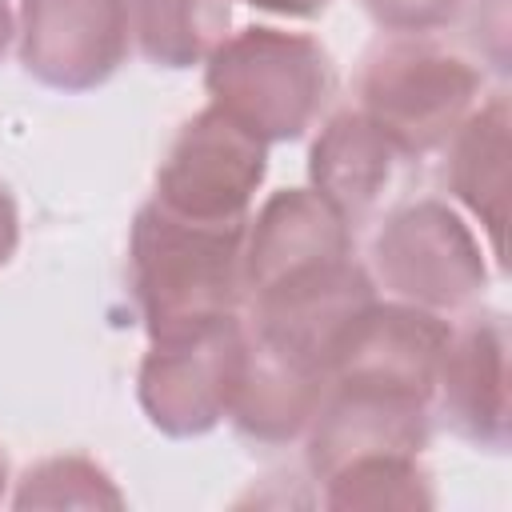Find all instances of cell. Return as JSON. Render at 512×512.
I'll return each instance as SVG.
<instances>
[{
    "label": "cell",
    "instance_id": "1",
    "mask_svg": "<svg viewBox=\"0 0 512 512\" xmlns=\"http://www.w3.org/2000/svg\"><path fill=\"white\" fill-rule=\"evenodd\" d=\"M244 232L168 212L160 200L140 204L128 232V288L148 340L240 312L244 304Z\"/></svg>",
    "mask_w": 512,
    "mask_h": 512
},
{
    "label": "cell",
    "instance_id": "13",
    "mask_svg": "<svg viewBox=\"0 0 512 512\" xmlns=\"http://www.w3.org/2000/svg\"><path fill=\"white\" fill-rule=\"evenodd\" d=\"M324 384L328 380L320 372H308V368L260 348L248 336V360H244V376H240L228 420L252 444H264V448L292 444L304 436V428L324 396Z\"/></svg>",
    "mask_w": 512,
    "mask_h": 512
},
{
    "label": "cell",
    "instance_id": "9",
    "mask_svg": "<svg viewBox=\"0 0 512 512\" xmlns=\"http://www.w3.org/2000/svg\"><path fill=\"white\" fill-rule=\"evenodd\" d=\"M444 424L484 448H508V320L504 312H476L452 328L436 372V396Z\"/></svg>",
    "mask_w": 512,
    "mask_h": 512
},
{
    "label": "cell",
    "instance_id": "15",
    "mask_svg": "<svg viewBox=\"0 0 512 512\" xmlns=\"http://www.w3.org/2000/svg\"><path fill=\"white\" fill-rule=\"evenodd\" d=\"M324 504L336 512H352V508H432L436 492H432V476L420 464V456H364L352 460L336 472H328L324 480Z\"/></svg>",
    "mask_w": 512,
    "mask_h": 512
},
{
    "label": "cell",
    "instance_id": "18",
    "mask_svg": "<svg viewBox=\"0 0 512 512\" xmlns=\"http://www.w3.org/2000/svg\"><path fill=\"white\" fill-rule=\"evenodd\" d=\"M20 244V212H16V196L8 192V184L0 180V268L16 256Z\"/></svg>",
    "mask_w": 512,
    "mask_h": 512
},
{
    "label": "cell",
    "instance_id": "5",
    "mask_svg": "<svg viewBox=\"0 0 512 512\" xmlns=\"http://www.w3.org/2000/svg\"><path fill=\"white\" fill-rule=\"evenodd\" d=\"M372 272L404 304L452 312L488 284L476 232L444 200H412L384 216L372 236Z\"/></svg>",
    "mask_w": 512,
    "mask_h": 512
},
{
    "label": "cell",
    "instance_id": "6",
    "mask_svg": "<svg viewBox=\"0 0 512 512\" xmlns=\"http://www.w3.org/2000/svg\"><path fill=\"white\" fill-rule=\"evenodd\" d=\"M268 176V144L236 124L216 104L200 108L180 124L168 156L156 168V192L168 212L204 220V224H236L248 220L252 196Z\"/></svg>",
    "mask_w": 512,
    "mask_h": 512
},
{
    "label": "cell",
    "instance_id": "16",
    "mask_svg": "<svg viewBox=\"0 0 512 512\" xmlns=\"http://www.w3.org/2000/svg\"><path fill=\"white\" fill-rule=\"evenodd\" d=\"M12 508H124V492L96 460L68 452L32 464L16 484Z\"/></svg>",
    "mask_w": 512,
    "mask_h": 512
},
{
    "label": "cell",
    "instance_id": "20",
    "mask_svg": "<svg viewBox=\"0 0 512 512\" xmlns=\"http://www.w3.org/2000/svg\"><path fill=\"white\" fill-rule=\"evenodd\" d=\"M12 36H16V16H12V4H8V0H0V56L8 52Z\"/></svg>",
    "mask_w": 512,
    "mask_h": 512
},
{
    "label": "cell",
    "instance_id": "7",
    "mask_svg": "<svg viewBox=\"0 0 512 512\" xmlns=\"http://www.w3.org/2000/svg\"><path fill=\"white\" fill-rule=\"evenodd\" d=\"M432 396L364 376H332L304 428L312 480L364 456H420L432 436Z\"/></svg>",
    "mask_w": 512,
    "mask_h": 512
},
{
    "label": "cell",
    "instance_id": "21",
    "mask_svg": "<svg viewBox=\"0 0 512 512\" xmlns=\"http://www.w3.org/2000/svg\"><path fill=\"white\" fill-rule=\"evenodd\" d=\"M4 488H8V460H4V452H0V500H4Z\"/></svg>",
    "mask_w": 512,
    "mask_h": 512
},
{
    "label": "cell",
    "instance_id": "3",
    "mask_svg": "<svg viewBox=\"0 0 512 512\" xmlns=\"http://www.w3.org/2000/svg\"><path fill=\"white\" fill-rule=\"evenodd\" d=\"M484 72L428 36L376 44L356 76L360 112L384 128L400 156H428L476 108Z\"/></svg>",
    "mask_w": 512,
    "mask_h": 512
},
{
    "label": "cell",
    "instance_id": "4",
    "mask_svg": "<svg viewBox=\"0 0 512 512\" xmlns=\"http://www.w3.org/2000/svg\"><path fill=\"white\" fill-rule=\"evenodd\" d=\"M248 360V324L240 312L148 340L136 376V400L152 428L188 440L212 432L236 400Z\"/></svg>",
    "mask_w": 512,
    "mask_h": 512
},
{
    "label": "cell",
    "instance_id": "12",
    "mask_svg": "<svg viewBox=\"0 0 512 512\" xmlns=\"http://www.w3.org/2000/svg\"><path fill=\"white\" fill-rule=\"evenodd\" d=\"M448 188L488 232L496 264H504L508 224V96L492 92L448 136Z\"/></svg>",
    "mask_w": 512,
    "mask_h": 512
},
{
    "label": "cell",
    "instance_id": "8",
    "mask_svg": "<svg viewBox=\"0 0 512 512\" xmlns=\"http://www.w3.org/2000/svg\"><path fill=\"white\" fill-rule=\"evenodd\" d=\"M20 64L60 92L100 88L128 56V0H20Z\"/></svg>",
    "mask_w": 512,
    "mask_h": 512
},
{
    "label": "cell",
    "instance_id": "2",
    "mask_svg": "<svg viewBox=\"0 0 512 512\" xmlns=\"http://www.w3.org/2000/svg\"><path fill=\"white\" fill-rule=\"evenodd\" d=\"M332 60L316 36L248 24L204 60V88L220 112L264 144L300 140L332 96Z\"/></svg>",
    "mask_w": 512,
    "mask_h": 512
},
{
    "label": "cell",
    "instance_id": "14",
    "mask_svg": "<svg viewBox=\"0 0 512 512\" xmlns=\"http://www.w3.org/2000/svg\"><path fill=\"white\" fill-rule=\"evenodd\" d=\"M228 0H128L136 48L156 68H196L228 36Z\"/></svg>",
    "mask_w": 512,
    "mask_h": 512
},
{
    "label": "cell",
    "instance_id": "10",
    "mask_svg": "<svg viewBox=\"0 0 512 512\" xmlns=\"http://www.w3.org/2000/svg\"><path fill=\"white\" fill-rule=\"evenodd\" d=\"M352 256V224L316 188H280L244 232V300L284 276Z\"/></svg>",
    "mask_w": 512,
    "mask_h": 512
},
{
    "label": "cell",
    "instance_id": "19",
    "mask_svg": "<svg viewBox=\"0 0 512 512\" xmlns=\"http://www.w3.org/2000/svg\"><path fill=\"white\" fill-rule=\"evenodd\" d=\"M252 8H264V12H276V16H320L332 0H244Z\"/></svg>",
    "mask_w": 512,
    "mask_h": 512
},
{
    "label": "cell",
    "instance_id": "11",
    "mask_svg": "<svg viewBox=\"0 0 512 512\" xmlns=\"http://www.w3.org/2000/svg\"><path fill=\"white\" fill-rule=\"evenodd\" d=\"M396 160L404 156L384 136V128L372 124L360 108H344L328 116L312 140L308 180L348 224H356L388 188Z\"/></svg>",
    "mask_w": 512,
    "mask_h": 512
},
{
    "label": "cell",
    "instance_id": "17",
    "mask_svg": "<svg viewBox=\"0 0 512 512\" xmlns=\"http://www.w3.org/2000/svg\"><path fill=\"white\" fill-rule=\"evenodd\" d=\"M464 0H364L368 16L400 36H424L432 28H444L448 20H456Z\"/></svg>",
    "mask_w": 512,
    "mask_h": 512
}]
</instances>
